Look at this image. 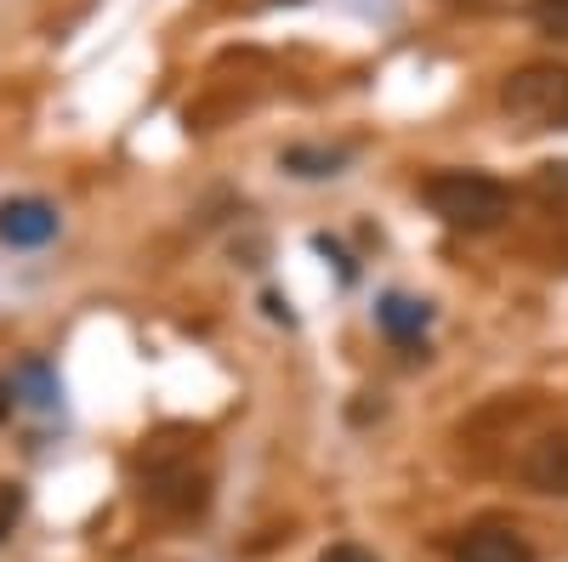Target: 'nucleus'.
Segmentation results:
<instances>
[{
	"mask_svg": "<svg viewBox=\"0 0 568 562\" xmlns=\"http://www.w3.org/2000/svg\"><path fill=\"white\" fill-rule=\"evenodd\" d=\"M284 7H302V0H284Z\"/></svg>",
	"mask_w": 568,
	"mask_h": 562,
	"instance_id": "2eb2a0df",
	"label": "nucleus"
},
{
	"mask_svg": "<svg viewBox=\"0 0 568 562\" xmlns=\"http://www.w3.org/2000/svg\"><path fill=\"white\" fill-rule=\"evenodd\" d=\"M420 200H426V211H433L438 222L471 227V233L506 222V211H511V194L484 171H438V176H426Z\"/></svg>",
	"mask_w": 568,
	"mask_h": 562,
	"instance_id": "f257e3e1",
	"label": "nucleus"
},
{
	"mask_svg": "<svg viewBox=\"0 0 568 562\" xmlns=\"http://www.w3.org/2000/svg\"><path fill=\"white\" fill-rule=\"evenodd\" d=\"M12 403H18V398H12V381H7V375H0V420L12 415Z\"/></svg>",
	"mask_w": 568,
	"mask_h": 562,
	"instance_id": "ddd939ff",
	"label": "nucleus"
},
{
	"mask_svg": "<svg viewBox=\"0 0 568 562\" xmlns=\"http://www.w3.org/2000/svg\"><path fill=\"white\" fill-rule=\"evenodd\" d=\"M517 472H524V483L540 489V494H568V432L529 443V454L517 460Z\"/></svg>",
	"mask_w": 568,
	"mask_h": 562,
	"instance_id": "423d86ee",
	"label": "nucleus"
},
{
	"mask_svg": "<svg viewBox=\"0 0 568 562\" xmlns=\"http://www.w3.org/2000/svg\"><path fill=\"white\" fill-rule=\"evenodd\" d=\"M455 562H535V551L506 523H478L455 540Z\"/></svg>",
	"mask_w": 568,
	"mask_h": 562,
	"instance_id": "39448f33",
	"label": "nucleus"
},
{
	"mask_svg": "<svg viewBox=\"0 0 568 562\" xmlns=\"http://www.w3.org/2000/svg\"><path fill=\"white\" fill-rule=\"evenodd\" d=\"M58 227H63L58 205H45V200H34V194L0 205V245H12V251H40V245H52Z\"/></svg>",
	"mask_w": 568,
	"mask_h": 562,
	"instance_id": "7ed1b4c3",
	"label": "nucleus"
},
{
	"mask_svg": "<svg viewBox=\"0 0 568 562\" xmlns=\"http://www.w3.org/2000/svg\"><path fill=\"white\" fill-rule=\"evenodd\" d=\"M23 505H29L23 483H0V545H7V534L23 523Z\"/></svg>",
	"mask_w": 568,
	"mask_h": 562,
	"instance_id": "9d476101",
	"label": "nucleus"
},
{
	"mask_svg": "<svg viewBox=\"0 0 568 562\" xmlns=\"http://www.w3.org/2000/svg\"><path fill=\"white\" fill-rule=\"evenodd\" d=\"M546 187H568V165H546Z\"/></svg>",
	"mask_w": 568,
	"mask_h": 562,
	"instance_id": "4468645a",
	"label": "nucleus"
},
{
	"mask_svg": "<svg viewBox=\"0 0 568 562\" xmlns=\"http://www.w3.org/2000/svg\"><path fill=\"white\" fill-rule=\"evenodd\" d=\"M500 109L524 125H568V69L524 63L500 80Z\"/></svg>",
	"mask_w": 568,
	"mask_h": 562,
	"instance_id": "f03ea898",
	"label": "nucleus"
},
{
	"mask_svg": "<svg viewBox=\"0 0 568 562\" xmlns=\"http://www.w3.org/2000/svg\"><path fill=\"white\" fill-rule=\"evenodd\" d=\"M535 23L557 40H568V0H535Z\"/></svg>",
	"mask_w": 568,
	"mask_h": 562,
	"instance_id": "9b49d317",
	"label": "nucleus"
},
{
	"mask_svg": "<svg viewBox=\"0 0 568 562\" xmlns=\"http://www.w3.org/2000/svg\"><path fill=\"white\" fill-rule=\"evenodd\" d=\"M12 392H23L34 409H58V375H52V364H45V358L18 364V387Z\"/></svg>",
	"mask_w": 568,
	"mask_h": 562,
	"instance_id": "6e6552de",
	"label": "nucleus"
},
{
	"mask_svg": "<svg viewBox=\"0 0 568 562\" xmlns=\"http://www.w3.org/2000/svg\"><path fill=\"white\" fill-rule=\"evenodd\" d=\"M375 324H382L393 341H415L426 324H433V307L415 302V296H382L375 302Z\"/></svg>",
	"mask_w": 568,
	"mask_h": 562,
	"instance_id": "0eeeda50",
	"label": "nucleus"
},
{
	"mask_svg": "<svg viewBox=\"0 0 568 562\" xmlns=\"http://www.w3.org/2000/svg\"><path fill=\"white\" fill-rule=\"evenodd\" d=\"M142 500H154L165 511H200L205 505V478L194 472V460H154L142 478Z\"/></svg>",
	"mask_w": 568,
	"mask_h": 562,
	"instance_id": "20e7f679",
	"label": "nucleus"
},
{
	"mask_svg": "<svg viewBox=\"0 0 568 562\" xmlns=\"http://www.w3.org/2000/svg\"><path fill=\"white\" fill-rule=\"evenodd\" d=\"M278 165L291 176H336L347 165V149H284Z\"/></svg>",
	"mask_w": 568,
	"mask_h": 562,
	"instance_id": "1a4fd4ad",
	"label": "nucleus"
},
{
	"mask_svg": "<svg viewBox=\"0 0 568 562\" xmlns=\"http://www.w3.org/2000/svg\"><path fill=\"white\" fill-rule=\"evenodd\" d=\"M318 562H375V551H364V545H353V540H342V545H329Z\"/></svg>",
	"mask_w": 568,
	"mask_h": 562,
	"instance_id": "f8f14e48",
	"label": "nucleus"
}]
</instances>
